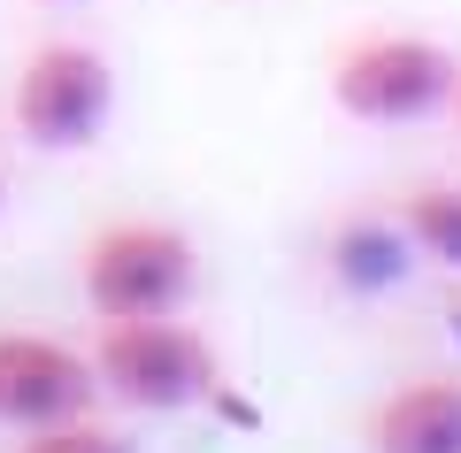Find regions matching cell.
<instances>
[{
    "mask_svg": "<svg viewBox=\"0 0 461 453\" xmlns=\"http://www.w3.org/2000/svg\"><path fill=\"white\" fill-rule=\"evenodd\" d=\"M461 54L430 32H362L330 62V108L377 131H408L454 108Z\"/></svg>",
    "mask_w": 461,
    "mask_h": 453,
    "instance_id": "6da1fadb",
    "label": "cell"
},
{
    "mask_svg": "<svg viewBox=\"0 0 461 453\" xmlns=\"http://www.w3.org/2000/svg\"><path fill=\"white\" fill-rule=\"evenodd\" d=\"M77 292L100 323H139V315H185V300L200 292V254L177 223H154V215H131V223L93 231L77 261Z\"/></svg>",
    "mask_w": 461,
    "mask_h": 453,
    "instance_id": "7a4b0ae2",
    "label": "cell"
},
{
    "mask_svg": "<svg viewBox=\"0 0 461 453\" xmlns=\"http://www.w3.org/2000/svg\"><path fill=\"white\" fill-rule=\"evenodd\" d=\"M93 369H100V392H115V400L139 407V415H185V407L215 400V385H223L215 346L200 339L193 323H177V315L100 323Z\"/></svg>",
    "mask_w": 461,
    "mask_h": 453,
    "instance_id": "3957f363",
    "label": "cell"
},
{
    "mask_svg": "<svg viewBox=\"0 0 461 453\" xmlns=\"http://www.w3.org/2000/svg\"><path fill=\"white\" fill-rule=\"evenodd\" d=\"M115 115V69L85 39H47L16 69V131L39 154H77L108 131Z\"/></svg>",
    "mask_w": 461,
    "mask_h": 453,
    "instance_id": "277c9868",
    "label": "cell"
},
{
    "mask_svg": "<svg viewBox=\"0 0 461 453\" xmlns=\"http://www.w3.org/2000/svg\"><path fill=\"white\" fill-rule=\"evenodd\" d=\"M100 369L93 354L47 339V331H0V422L8 430H47L62 415H93Z\"/></svg>",
    "mask_w": 461,
    "mask_h": 453,
    "instance_id": "5b68a950",
    "label": "cell"
},
{
    "mask_svg": "<svg viewBox=\"0 0 461 453\" xmlns=\"http://www.w3.org/2000/svg\"><path fill=\"white\" fill-rule=\"evenodd\" d=\"M369 453H461V376H408L369 407Z\"/></svg>",
    "mask_w": 461,
    "mask_h": 453,
    "instance_id": "8992f818",
    "label": "cell"
},
{
    "mask_svg": "<svg viewBox=\"0 0 461 453\" xmlns=\"http://www.w3.org/2000/svg\"><path fill=\"white\" fill-rule=\"evenodd\" d=\"M323 269L339 276L346 292H393L400 276L415 269V246L400 231V215H346L323 246Z\"/></svg>",
    "mask_w": 461,
    "mask_h": 453,
    "instance_id": "52a82bcc",
    "label": "cell"
},
{
    "mask_svg": "<svg viewBox=\"0 0 461 453\" xmlns=\"http://www.w3.org/2000/svg\"><path fill=\"white\" fill-rule=\"evenodd\" d=\"M400 231H408L415 261H438L461 276V185H415L400 200Z\"/></svg>",
    "mask_w": 461,
    "mask_h": 453,
    "instance_id": "ba28073f",
    "label": "cell"
},
{
    "mask_svg": "<svg viewBox=\"0 0 461 453\" xmlns=\"http://www.w3.org/2000/svg\"><path fill=\"white\" fill-rule=\"evenodd\" d=\"M16 453H131V438L108 430L100 415H62V422H47V430H23Z\"/></svg>",
    "mask_w": 461,
    "mask_h": 453,
    "instance_id": "9c48e42d",
    "label": "cell"
},
{
    "mask_svg": "<svg viewBox=\"0 0 461 453\" xmlns=\"http://www.w3.org/2000/svg\"><path fill=\"white\" fill-rule=\"evenodd\" d=\"M54 8H93V0H54Z\"/></svg>",
    "mask_w": 461,
    "mask_h": 453,
    "instance_id": "30bf717a",
    "label": "cell"
},
{
    "mask_svg": "<svg viewBox=\"0 0 461 453\" xmlns=\"http://www.w3.org/2000/svg\"><path fill=\"white\" fill-rule=\"evenodd\" d=\"M454 339H461V300H454Z\"/></svg>",
    "mask_w": 461,
    "mask_h": 453,
    "instance_id": "8fae6325",
    "label": "cell"
},
{
    "mask_svg": "<svg viewBox=\"0 0 461 453\" xmlns=\"http://www.w3.org/2000/svg\"><path fill=\"white\" fill-rule=\"evenodd\" d=\"M454 123H461V85H454Z\"/></svg>",
    "mask_w": 461,
    "mask_h": 453,
    "instance_id": "7c38bea8",
    "label": "cell"
},
{
    "mask_svg": "<svg viewBox=\"0 0 461 453\" xmlns=\"http://www.w3.org/2000/svg\"><path fill=\"white\" fill-rule=\"evenodd\" d=\"M0 193H8V185H0Z\"/></svg>",
    "mask_w": 461,
    "mask_h": 453,
    "instance_id": "4fadbf2b",
    "label": "cell"
}]
</instances>
